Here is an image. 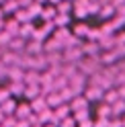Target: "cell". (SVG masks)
<instances>
[{
    "instance_id": "cell-1",
    "label": "cell",
    "mask_w": 125,
    "mask_h": 127,
    "mask_svg": "<svg viewBox=\"0 0 125 127\" xmlns=\"http://www.w3.org/2000/svg\"><path fill=\"white\" fill-rule=\"evenodd\" d=\"M76 68H78V72H80L82 76H90V74H94V72H98L100 68V64H98V58H82L80 62L76 64Z\"/></svg>"
},
{
    "instance_id": "cell-2",
    "label": "cell",
    "mask_w": 125,
    "mask_h": 127,
    "mask_svg": "<svg viewBox=\"0 0 125 127\" xmlns=\"http://www.w3.org/2000/svg\"><path fill=\"white\" fill-rule=\"evenodd\" d=\"M62 58H64V64H78L84 55L80 47H66V49H62Z\"/></svg>"
},
{
    "instance_id": "cell-3",
    "label": "cell",
    "mask_w": 125,
    "mask_h": 127,
    "mask_svg": "<svg viewBox=\"0 0 125 127\" xmlns=\"http://www.w3.org/2000/svg\"><path fill=\"white\" fill-rule=\"evenodd\" d=\"M27 70H35V72H45V70H47V60H45V53L31 55V60H29V68H27Z\"/></svg>"
},
{
    "instance_id": "cell-4",
    "label": "cell",
    "mask_w": 125,
    "mask_h": 127,
    "mask_svg": "<svg viewBox=\"0 0 125 127\" xmlns=\"http://www.w3.org/2000/svg\"><path fill=\"white\" fill-rule=\"evenodd\" d=\"M80 49H82L84 58H98V55H100V47H98L96 41H82Z\"/></svg>"
},
{
    "instance_id": "cell-5",
    "label": "cell",
    "mask_w": 125,
    "mask_h": 127,
    "mask_svg": "<svg viewBox=\"0 0 125 127\" xmlns=\"http://www.w3.org/2000/svg\"><path fill=\"white\" fill-rule=\"evenodd\" d=\"M82 96L88 102H103V90L96 88V86H86L82 92Z\"/></svg>"
},
{
    "instance_id": "cell-6",
    "label": "cell",
    "mask_w": 125,
    "mask_h": 127,
    "mask_svg": "<svg viewBox=\"0 0 125 127\" xmlns=\"http://www.w3.org/2000/svg\"><path fill=\"white\" fill-rule=\"evenodd\" d=\"M70 35H72V31H70L68 27H56V29H53V33H51V37L62 43V49H64V43L68 41Z\"/></svg>"
},
{
    "instance_id": "cell-7",
    "label": "cell",
    "mask_w": 125,
    "mask_h": 127,
    "mask_svg": "<svg viewBox=\"0 0 125 127\" xmlns=\"http://www.w3.org/2000/svg\"><path fill=\"white\" fill-rule=\"evenodd\" d=\"M23 76H25V70H21L17 66L6 68V78H8V82H23Z\"/></svg>"
},
{
    "instance_id": "cell-8",
    "label": "cell",
    "mask_w": 125,
    "mask_h": 127,
    "mask_svg": "<svg viewBox=\"0 0 125 127\" xmlns=\"http://www.w3.org/2000/svg\"><path fill=\"white\" fill-rule=\"evenodd\" d=\"M68 107L72 113H76V111H82V109H88V100L82 96V94H78V96H74L72 100L68 102Z\"/></svg>"
},
{
    "instance_id": "cell-9",
    "label": "cell",
    "mask_w": 125,
    "mask_h": 127,
    "mask_svg": "<svg viewBox=\"0 0 125 127\" xmlns=\"http://www.w3.org/2000/svg\"><path fill=\"white\" fill-rule=\"evenodd\" d=\"M25 53H27V55H37V53H43V43L33 41V39H27V41H25Z\"/></svg>"
},
{
    "instance_id": "cell-10",
    "label": "cell",
    "mask_w": 125,
    "mask_h": 127,
    "mask_svg": "<svg viewBox=\"0 0 125 127\" xmlns=\"http://www.w3.org/2000/svg\"><path fill=\"white\" fill-rule=\"evenodd\" d=\"M39 74L35 70H25V76H23V84L25 86H39Z\"/></svg>"
},
{
    "instance_id": "cell-11",
    "label": "cell",
    "mask_w": 125,
    "mask_h": 127,
    "mask_svg": "<svg viewBox=\"0 0 125 127\" xmlns=\"http://www.w3.org/2000/svg\"><path fill=\"white\" fill-rule=\"evenodd\" d=\"M14 111H17V100L14 98H8L0 105V113L4 117H14Z\"/></svg>"
},
{
    "instance_id": "cell-12",
    "label": "cell",
    "mask_w": 125,
    "mask_h": 127,
    "mask_svg": "<svg viewBox=\"0 0 125 127\" xmlns=\"http://www.w3.org/2000/svg\"><path fill=\"white\" fill-rule=\"evenodd\" d=\"M88 33H90V27H88L84 21H78L76 25H74V29H72V35H74V37H78V39L88 37Z\"/></svg>"
},
{
    "instance_id": "cell-13",
    "label": "cell",
    "mask_w": 125,
    "mask_h": 127,
    "mask_svg": "<svg viewBox=\"0 0 125 127\" xmlns=\"http://www.w3.org/2000/svg\"><path fill=\"white\" fill-rule=\"evenodd\" d=\"M56 51H62V43L56 41L53 37H47L43 41V53H56Z\"/></svg>"
},
{
    "instance_id": "cell-14",
    "label": "cell",
    "mask_w": 125,
    "mask_h": 127,
    "mask_svg": "<svg viewBox=\"0 0 125 127\" xmlns=\"http://www.w3.org/2000/svg\"><path fill=\"white\" fill-rule=\"evenodd\" d=\"M8 51L23 53V51H25V39H23V37H12L8 41Z\"/></svg>"
},
{
    "instance_id": "cell-15",
    "label": "cell",
    "mask_w": 125,
    "mask_h": 127,
    "mask_svg": "<svg viewBox=\"0 0 125 127\" xmlns=\"http://www.w3.org/2000/svg\"><path fill=\"white\" fill-rule=\"evenodd\" d=\"M56 6H51V4H43V8H41V14L39 17L43 19V23H51L53 19H56Z\"/></svg>"
},
{
    "instance_id": "cell-16",
    "label": "cell",
    "mask_w": 125,
    "mask_h": 127,
    "mask_svg": "<svg viewBox=\"0 0 125 127\" xmlns=\"http://www.w3.org/2000/svg\"><path fill=\"white\" fill-rule=\"evenodd\" d=\"M19 29H21V25L14 19H4V31L10 37H19Z\"/></svg>"
},
{
    "instance_id": "cell-17",
    "label": "cell",
    "mask_w": 125,
    "mask_h": 127,
    "mask_svg": "<svg viewBox=\"0 0 125 127\" xmlns=\"http://www.w3.org/2000/svg\"><path fill=\"white\" fill-rule=\"evenodd\" d=\"M6 88H8L10 98H14V96H23L25 84H23V82H6Z\"/></svg>"
},
{
    "instance_id": "cell-18",
    "label": "cell",
    "mask_w": 125,
    "mask_h": 127,
    "mask_svg": "<svg viewBox=\"0 0 125 127\" xmlns=\"http://www.w3.org/2000/svg\"><path fill=\"white\" fill-rule=\"evenodd\" d=\"M31 115L29 102H17V111H14V119H27Z\"/></svg>"
},
{
    "instance_id": "cell-19",
    "label": "cell",
    "mask_w": 125,
    "mask_h": 127,
    "mask_svg": "<svg viewBox=\"0 0 125 127\" xmlns=\"http://www.w3.org/2000/svg\"><path fill=\"white\" fill-rule=\"evenodd\" d=\"M125 115V100H117V102H113L111 105V117H115V119H121Z\"/></svg>"
},
{
    "instance_id": "cell-20",
    "label": "cell",
    "mask_w": 125,
    "mask_h": 127,
    "mask_svg": "<svg viewBox=\"0 0 125 127\" xmlns=\"http://www.w3.org/2000/svg\"><path fill=\"white\" fill-rule=\"evenodd\" d=\"M29 107H31V113H35V115H39L43 109H47V107H45V98H43V96L33 98V100L29 102Z\"/></svg>"
},
{
    "instance_id": "cell-21",
    "label": "cell",
    "mask_w": 125,
    "mask_h": 127,
    "mask_svg": "<svg viewBox=\"0 0 125 127\" xmlns=\"http://www.w3.org/2000/svg\"><path fill=\"white\" fill-rule=\"evenodd\" d=\"M62 105V98H60V94L58 92H49L47 94V96H45V107H47V109H56V107H60Z\"/></svg>"
},
{
    "instance_id": "cell-22",
    "label": "cell",
    "mask_w": 125,
    "mask_h": 127,
    "mask_svg": "<svg viewBox=\"0 0 125 127\" xmlns=\"http://www.w3.org/2000/svg\"><path fill=\"white\" fill-rule=\"evenodd\" d=\"M33 31H35V25H33V21H31V23H25V25H21V29H19V37H23V39L27 41V39H31Z\"/></svg>"
},
{
    "instance_id": "cell-23",
    "label": "cell",
    "mask_w": 125,
    "mask_h": 127,
    "mask_svg": "<svg viewBox=\"0 0 125 127\" xmlns=\"http://www.w3.org/2000/svg\"><path fill=\"white\" fill-rule=\"evenodd\" d=\"M119 100V94H117V88H109L103 92V102L105 105H113V102Z\"/></svg>"
},
{
    "instance_id": "cell-24",
    "label": "cell",
    "mask_w": 125,
    "mask_h": 127,
    "mask_svg": "<svg viewBox=\"0 0 125 127\" xmlns=\"http://www.w3.org/2000/svg\"><path fill=\"white\" fill-rule=\"evenodd\" d=\"M96 17H100V19H105V21H111V19L115 17V6H113V4L100 6V10H98V14H96Z\"/></svg>"
},
{
    "instance_id": "cell-25",
    "label": "cell",
    "mask_w": 125,
    "mask_h": 127,
    "mask_svg": "<svg viewBox=\"0 0 125 127\" xmlns=\"http://www.w3.org/2000/svg\"><path fill=\"white\" fill-rule=\"evenodd\" d=\"M0 8H2L4 17H6V14H14V12H17L19 10V4H17V0H6V2H2Z\"/></svg>"
},
{
    "instance_id": "cell-26",
    "label": "cell",
    "mask_w": 125,
    "mask_h": 127,
    "mask_svg": "<svg viewBox=\"0 0 125 127\" xmlns=\"http://www.w3.org/2000/svg\"><path fill=\"white\" fill-rule=\"evenodd\" d=\"M37 96H41L39 94V86H25V90H23V98H27L29 102L37 98Z\"/></svg>"
},
{
    "instance_id": "cell-27",
    "label": "cell",
    "mask_w": 125,
    "mask_h": 127,
    "mask_svg": "<svg viewBox=\"0 0 125 127\" xmlns=\"http://www.w3.org/2000/svg\"><path fill=\"white\" fill-rule=\"evenodd\" d=\"M37 119H39V123H41V125L53 123V111H51V109H43L41 113L37 115Z\"/></svg>"
},
{
    "instance_id": "cell-28",
    "label": "cell",
    "mask_w": 125,
    "mask_h": 127,
    "mask_svg": "<svg viewBox=\"0 0 125 127\" xmlns=\"http://www.w3.org/2000/svg\"><path fill=\"white\" fill-rule=\"evenodd\" d=\"M66 86H68V78L56 76V78H53V82H51V90H53V92H60L62 88H66Z\"/></svg>"
},
{
    "instance_id": "cell-29",
    "label": "cell",
    "mask_w": 125,
    "mask_h": 127,
    "mask_svg": "<svg viewBox=\"0 0 125 127\" xmlns=\"http://www.w3.org/2000/svg\"><path fill=\"white\" fill-rule=\"evenodd\" d=\"M70 23H72V14H56V19H53L56 27H68Z\"/></svg>"
},
{
    "instance_id": "cell-30",
    "label": "cell",
    "mask_w": 125,
    "mask_h": 127,
    "mask_svg": "<svg viewBox=\"0 0 125 127\" xmlns=\"http://www.w3.org/2000/svg\"><path fill=\"white\" fill-rule=\"evenodd\" d=\"M76 72H78L76 64H62V76H64V78H68V80H70Z\"/></svg>"
},
{
    "instance_id": "cell-31",
    "label": "cell",
    "mask_w": 125,
    "mask_h": 127,
    "mask_svg": "<svg viewBox=\"0 0 125 127\" xmlns=\"http://www.w3.org/2000/svg\"><path fill=\"white\" fill-rule=\"evenodd\" d=\"M56 12H58V14H72V2L62 0L60 4H56Z\"/></svg>"
},
{
    "instance_id": "cell-32",
    "label": "cell",
    "mask_w": 125,
    "mask_h": 127,
    "mask_svg": "<svg viewBox=\"0 0 125 127\" xmlns=\"http://www.w3.org/2000/svg\"><path fill=\"white\" fill-rule=\"evenodd\" d=\"M96 117H98V119H111V105L100 102L98 109H96Z\"/></svg>"
},
{
    "instance_id": "cell-33",
    "label": "cell",
    "mask_w": 125,
    "mask_h": 127,
    "mask_svg": "<svg viewBox=\"0 0 125 127\" xmlns=\"http://www.w3.org/2000/svg\"><path fill=\"white\" fill-rule=\"evenodd\" d=\"M72 17L78 19V21H84L88 17V12H86V6H72Z\"/></svg>"
},
{
    "instance_id": "cell-34",
    "label": "cell",
    "mask_w": 125,
    "mask_h": 127,
    "mask_svg": "<svg viewBox=\"0 0 125 127\" xmlns=\"http://www.w3.org/2000/svg\"><path fill=\"white\" fill-rule=\"evenodd\" d=\"M72 119H74L76 123H80V121H86V119H90V111H88V109L76 111V113H72Z\"/></svg>"
},
{
    "instance_id": "cell-35",
    "label": "cell",
    "mask_w": 125,
    "mask_h": 127,
    "mask_svg": "<svg viewBox=\"0 0 125 127\" xmlns=\"http://www.w3.org/2000/svg\"><path fill=\"white\" fill-rule=\"evenodd\" d=\"M41 8H43L41 4H35V2H33V4H29V6H27L25 10L29 12V17H31V21H33L35 17H39V14H41Z\"/></svg>"
},
{
    "instance_id": "cell-36",
    "label": "cell",
    "mask_w": 125,
    "mask_h": 127,
    "mask_svg": "<svg viewBox=\"0 0 125 127\" xmlns=\"http://www.w3.org/2000/svg\"><path fill=\"white\" fill-rule=\"evenodd\" d=\"M98 10H100V4H98V2H88V6H86L88 17H96V14H98Z\"/></svg>"
},
{
    "instance_id": "cell-37",
    "label": "cell",
    "mask_w": 125,
    "mask_h": 127,
    "mask_svg": "<svg viewBox=\"0 0 125 127\" xmlns=\"http://www.w3.org/2000/svg\"><path fill=\"white\" fill-rule=\"evenodd\" d=\"M82 45V39H78V37H74V35H70L68 37V41L64 43V49L66 47H80Z\"/></svg>"
},
{
    "instance_id": "cell-38",
    "label": "cell",
    "mask_w": 125,
    "mask_h": 127,
    "mask_svg": "<svg viewBox=\"0 0 125 127\" xmlns=\"http://www.w3.org/2000/svg\"><path fill=\"white\" fill-rule=\"evenodd\" d=\"M10 35L6 33V31H2V33H0V49H8V41H10Z\"/></svg>"
},
{
    "instance_id": "cell-39",
    "label": "cell",
    "mask_w": 125,
    "mask_h": 127,
    "mask_svg": "<svg viewBox=\"0 0 125 127\" xmlns=\"http://www.w3.org/2000/svg\"><path fill=\"white\" fill-rule=\"evenodd\" d=\"M121 84H125V70H119L117 76H115V80H113V86H115V88H117V86H121Z\"/></svg>"
},
{
    "instance_id": "cell-40",
    "label": "cell",
    "mask_w": 125,
    "mask_h": 127,
    "mask_svg": "<svg viewBox=\"0 0 125 127\" xmlns=\"http://www.w3.org/2000/svg\"><path fill=\"white\" fill-rule=\"evenodd\" d=\"M115 47H125V31H121V33H115Z\"/></svg>"
},
{
    "instance_id": "cell-41",
    "label": "cell",
    "mask_w": 125,
    "mask_h": 127,
    "mask_svg": "<svg viewBox=\"0 0 125 127\" xmlns=\"http://www.w3.org/2000/svg\"><path fill=\"white\" fill-rule=\"evenodd\" d=\"M58 127H76V121L72 119V115L66 117V119H62V121L58 123Z\"/></svg>"
},
{
    "instance_id": "cell-42",
    "label": "cell",
    "mask_w": 125,
    "mask_h": 127,
    "mask_svg": "<svg viewBox=\"0 0 125 127\" xmlns=\"http://www.w3.org/2000/svg\"><path fill=\"white\" fill-rule=\"evenodd\" d=\"M14 125H17V119L14 117H4L2 123H0V127H14Z\"/></svg>"
},
{
    "instance_id": "cell-43",
    "label": "cell",
    "mask_w": 125,
    "mask_h": 127,
    "mask_svg": "<svg viewBox=\"0 0 125 127\" xmlns=\"http://www.w3.org/2000/svg\"><path fill=\"white\" fill-rule=\"evenodd\" d=\"M10 98V94H8V88L6 86H0V105H2L4 100H8Z\"/></svg>"
},
{
    "instance_id": "cell-44",
    "label": "cell",
    "mask_w": 125,
    "mask_h": 127,
    "mask_svg": "<svg viewBox=\"0 0 125 127\" xmlns=\"http://www.w3.org/2000/svg\"><path fill=\"white\" fill-rule=\"evenodd\" d=\"M92 127H109V119H94L92 121Z\"/></svg>"
},
{
    "instance_id": "cell-45",
    "label": "cell",
    "mask_w": 125,
    "mask_h": 127,
    "mask_svg": "<svg viewBox=\"0 0 125 127\" xmlns=\"http://www.w3.org/2000/svg\"><path fill=\"white\" fill-rule=\"evenodd\" d=\"M115 14H117V17H123V19H125V4L115 6Z\"/></svg>"
},
{
    "instance_id": "cell-46",
    "label": "cell",
    "mask_w": 125,
    "mask_h": 127,
    "mask_svg": "<svg viewBox=\"0 0 125 127\" xmlns=\"http://www.w3.org/2000/svg\"><path fill=\"white\" fill-rule=\"evenodd\" d=\"M109 127H123V123H121V119L111 117V119H109Z\"/></svg>"
},
{
    "instance_id": "cell-47",
    "label": "cell",
    "mask_w": 125,
    "mask_h": 127,
    "mask_svg": "<svg viewBox=\"0 0 125 127\" xmlns=\"http://www.w3.org/2000/svg\"><path fill=\"white\" fill-rule=\"evenodd\" d=\"M117 94H119V98H121V100H125V84L117 86Z\"/></svg>"
},
{
    "instance_id": "cell-48",
    "label": "cell",
    "mask_w": 125,
    "mask_h": 127,
    "mask_svg": "<svg viewBox=\"0 0 125 127\" xmlns=\"http://www.w3.org/2000/svg\"><path fill=\"white\" fill-rule=\"evenodd\" d=\"M76 127H92V119H86V121H80V123H76Z\"/></svg>"
},
{
    "instance_id": "cell-49",
    "label": "cell",
    "mask_w": 125,
    "mask_h": 127,
    "mask_svg": "<svg viewBox=\"0 0 125 127\" xmlns=\"http://www.w3.org/2000/svg\"><path fill=\"white\" fill-rule=\"evenodd\" d=\"M14 127H31V125L27 123V119H17V125Z\"/></svg>"
},
{
    "instance_id": "cell-50",
    "label": "cell",
    "mask_w": 125,
    "mask_h": 127,
    "mask_svg": "<svg viewBox=\"0 0 125 127\" xmlns=\"http://www.w3.org/2000/svg\"><path fill=\"white\" fill-rule=\"evenodd\" d=\"M47 2H49L51 6H56V4H60V2H62V0H47Z\"/></svg>"
},
{
    "instance_id": "cell-51",
    "label": "cell",
    "mask_w": 125,
    "mask_h": 127,
    "mask_svg": "<svg viewBox=\"0 0 125 127\" xmlns=\"http://www.w3.org/2000/svg\"><path fill=\"white\" fill-rule=\"evenodd\" d=\"M33 2H35V4H41V6H43L45 2H47V0H33Z\"/></svg>"
},
{
    "instance_id": "cell-52",
    "label": "cell",
    "mask_w": 125,
    "mask_h": 127,
    "mask_svg": "<svg viewBox=\"0 0 125 127\" xmlns=\"http://www.w3.org/2000/svg\"><path fill=\"white\" fill-rule=\"evenodd\" d=\"M4 31V21H0V33Z\"/></svg>"
},
{
    "instance_id": "cell-53",
    "label": "cell",
    "mask_w": 125,
    "mask_h": 127,
    "mask_svg": "<svg viewBox=\"0 0 125 127\" xmlns=\"http://www.w3.org/2000/svg\"><path fill=\"white\" fill-rule=\"evenodd\" d=\"M0 21H4V12H2V8H0Z\"/></svg>"
},
{
    "instance_id": "cell-54",
    "label": "cell",
    "mask_w": 125,
    "mask_h": 127,
    "mask_svg": "<svg viewBox=\"0 0 125 127\" xmlns=\"http://www.w3.org/2000/svg\"><path fill=\"white\" fill-rule=\"evenodd\" d=\"M41 127H58V125H51V123H47V125H41Z\"/></svg>"
},
{
    "instance_id": "cell-55",
    "label": "cell",
    "mask_w": 125,
    "mask_h": 127,
    "mask_svg": "<svg viewBox=\"0 0 125 127\" xmlns=\"http://www.w3.org/2000/svg\"><path fill=\"white\" fill-rule=\"evenodd\" d=\"M2 119H4V115H2V113H0V123H2Z\"/></svg>"
},
{
    "instance_id": "cell-56",
    "label": "cell",
    "mask_w": 125,
    "mask_h": 127,
    "mask_svg": "<svg viewBox=\"0 0 125 127\" xmlns=\"http://www.w3.org/2000/svg\"><path fill=\"white\" fill-rule=\"evenodd\" d=\"M88 2H98V0H88Z\"/></svg>"
},
{
    "instance_id": "cell-57",
    "label": "cell",
    "mask_w": 125,
    "mask_h": 127,
    "mask_svg": "<svg viewBox=\"0 0 125 127\" xmlns=\"http://www.w3.org/2000/svg\"><path fill=\"white\" fill-rule=\"evenodd\" d=\"M68 2H74V0H68Z\"/></svg>"
},
{
    "instance_id": "cell-58",
    "label": "cell",
    "mask_w": 125,
    "mask_h": 127,
    "mask_svg": "<svg viewBox=\"0 0 125 127\" xmlns=\"http://www.w3.org/2000/svg\"><path fill=\"white\" fill-rule=\"evenodd\" d=\"M35 127H41V125H35Z\"/></svg>"
},
{
    "instance_id": "cell-59",
    "label": "cell",
    "mask_w": 125,
    "mask_h": 127,
    "mask_svg": "<svg viewBox=\"0 0 125 127\" xmlns=\"http://www.w3.org/2000/svg\"><path fill=\"white\" fill-rule=\"evenodd\" d=\"M123 49H125V47H123Z\"/></svg>"
}]
</instances>
